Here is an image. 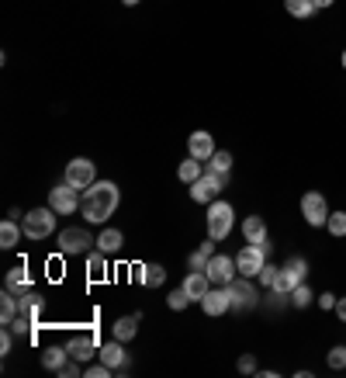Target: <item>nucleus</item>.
<instances>
[{
    "label": "nucleus",
    "instance_id": "obj_1",
    "mask_svg": "<svg viewBox=\"0 0 346 378\" xmlns=\"http://www.w3.org/2000/svg\"><path fill=\"white\" fill-rule=\"evenodd\" d=\"M118 184L114 181H94L90 188L83 191V201H80V216L87 222H107L118 209Z\"/></svg>",
    "mask_w": 346,
    "mask_h": 378
},
{
    "label": "nucleus",
    "instance_id": "obj_2",
    "mask_svg": "<svg viewBox=\"0 0 346 378\" xmlns=\"http://www.w3.org/2000/svg\"><path fill=\"white\" fill-rule=\"evenodd\" d=\"M55 212L53 205L49 209H31L25 219H21V229H25L28 240H45V236H53L55 233Z\"/></svg>",
    "mask_w": 346,
    "mask_h": 378
},
{
    "label": "nucleus",
    "instance_id": "obj_3",
    "mask_svg": "<svg viewBox=\"0 0 346 378\" xmlns=\"http://www.w3.org/2000/svg\"><path fill=\"white\" fill-rule=\"evenodd\" d=\"M232 226H236V209L229 201H218L215 198L212 205H208V236L212 240H225L232 233Z\"/></svg>",
    "mask_w": 346,
    "mask_h": 378
},
{
    "label": "nucleus",
    "instance_id": "obj_4",
    "mask_svg": "<svg viewBox=\"0 0 346 378\" xmlns=\"http://www.w3.org/2000/svg\"><path fill=\"white\" fill-rule=\"evenodd\" d=\"M229 184V174H215V170H205L194 184H190V198L198 201V205H212L215 194Z\"/></svg>",
    "mask_w": 346,
    "mask_h": 378
},
{
    "label": "nucleus",
    "instance_id": "obj_5",
    "mask_svg": "<svg viewBox=\"0 0 346 378\" xmlns=\"http://www.w3.org/2000/svg\"><path fill=\"white\" fill-rule=\"evenodd\" d=\"M266 253H270V246H260V243H246V250L236 253V268H239L242 278H256L266 264Z\"/></svg>",
    "mask_w": 346,
    "mask_h": 378
},
{
    "label": "nucleus",
    "instance_id": "obj_6",
    "mask_svg": "<svg viewBox=\"0 0 346 378\" xmlns=\"http://www.w3.org/2000/svg\"><path fill=\"white\" fill-rule=\"evenodd\" d=\"M301 216H305V222H308L312 229H322V226L329 222V205H325V194H322V191H308V194L301 198Z\"/></svg>",
    "mask_w": 346,
    "mask_h": 378
},
{
    "label": "nucleus",
    "instance_id": "obj_7",
    "mask_svg": "<svg viewBox=\"0 0 346 378\" xmlns=\"http://www.w3.org/2000/svg\"><path fill=\"white\" fill-rule=\"evenodd\" d=\"M94 181H97V167H94V160L77 157V160L66 163V184H73L77 191H87Z\"/></svg>",
    "mask_w": 346,
    "mask_h": 378
},
{
    "label": "nucleus",
    "instance_id": "obj_8",
    "mask_svg": "<svg viewBox=\"0 0 346 378\" xmlns=\"http://www.w3.org/2000/svg\"><path fill=\"white\" fill-rule=\"evenodd\" d=\"M80 201H83V194L73 188V184H66V181L49 191V205H53L59 216H73V212L80 209Z\"/></svg>",
    "mask_w": 346,
    "mask_h": 378
},
{
    "label": "nucleus",
    "instance_id": "obj_9",
    "mask_svg": "<svg viewBox=\"0 0 346 378\" xmlns=\"http://www.w3.org/2000/svg\"><path fill=\"white\" fill-rule=\"evenodd\" d=\"M90 243H97V240H94L83 226H70V229H63V233H59V250H63L66 257H73V253H87Z\"/></svg>",
    "mask_w": 346,
    "mask_h": 378
},
{
    "label": "nucleus",
    "instance_id": "obj_10",
    "mask_svg": "<svg viewBox=\"0 0 346 378\" xmlns=\"http://www.w3.org/2000/svg\"><path fill=\"white\" fill-rule=\"evenodd\" d=\"M225 288H229V302H232L236 313H249V309L256 305V288H253L249 278H236V281H229Z\"/></svg>",
    "mask_w": 346,
    "mask_h": 378
},
{
    "label": "nucleus",
    "instance_id": "obj_11",
    "mask_svg": "<svg viewBox=\"0 0 346 378\" xmlns=\"http://www.w3.org/2000/svg\"><path fill=\"white\" fill-rule=\"evenodd\" d=\"M236 257H225V253H215L212 261H208V268L205 274L212 278V285H229V281H236Z\"/></svg>",
    "mask_w": 346,
    "mask_h": 378
},
{
    "label": "nucleus",
    "instance_id": "obj_12",
    "mask_svg": "<svg viewBox=\"0 0 346 378\" xmlns=\"http://www.w3.org/2000/svg\"><path fill=\"white\" fill-rule=\"evenodd\" d=\"M201 309H205V316H225V313L232 309V302H229V288H225V285L208 288V295L201 298Z\"/></svg>",
    "mask_w": 346,
    "mask_h": 378
},
{
    "label": "nucleus",
    "instance_id": "obj_13",
    "mask_svg": "<svg viewBox=\"0 0 346 378\" xmlns=\"http://www.w3.org/2000/svg\"><path fill=\"white\" fill-rule=\"evenodd\" d=\"M212 153H215V139H212V132L198 129V132L187 139V157H194V160H212Z\"/></svg>",
    "mask_w": 346,
    "mask_h": 378
},
{
    "label": "nucleus",
    "instance_id": "obj_14",
    "mask_svg": "<svg viewBox=\"0 0 346 378\" xmlns=\"http://www.w3.org/2000/svg\"><path fill=\"white\" fill-rule=\"evenodd\" d=\"M66 351H70L73 361H90L101 347H97V337H94V333H80V337H73V340L66 344Z\"/></svg>",
    "mask_w": 346,
    "mask_h": 378
},
{
    "label": "nucleus",
    "instance_id": "obj_15",
    "mask_svg": "<svg viewBox=\"0 0 346 378\" xmlns=\"http://www.w3.org/2000/svg\"><path fill=\"white\" fill-rule=\"evenodd\" d=\"M242 240H246V243L270 246V236H266V222H264V219H260V216L242 219Z\"/></svg>",
    "mask_w": 346,
    "mask_h": 378
},
{
    "label": "nucleus",
    "instance_id": "obj_16",
    "mask_svg": "<svg viewBox=\"0 0 346 378\" xmlns=\"http://www.w3.org/2000/svg\"><path fill=\"white\" fill-rule=\"evenodd\" d=\"M208 288H212V278L205 271H190L184 278V292L190 295V302H201V298L208 295Z\"/></svg>",
    "mask_w": 346,
    "mask_h": 378
},
{
    "label": "nucleus",
    "instance_id": "obj_17",
    "mask_svg": "<svg viewBox=\"0 0 346 378\" xmlns=\"http://www.w3.org/2000/svg\"><path fill=\"white\" fill-rule=\"evenodd\" d=\"M101 361H104L111 372H118V368H129V354H125V344L121 340H111L101 347Z\"/></svg>",
    "mask_w": 346,
    "mask_h": 378
},
{
    "label": "nucleus",
    "instance_id": "obj_18",
    "mask_svg": "<svg viewBox=\"0 0 346 378\" xmlns=\"http://www.w3.org/2000/svg\"><path fill=\"white\" fill-rule=\"evenodd\" d=\"M139 320H142V313H135V316H121V320H114V326H111L114 340H121V344H129V340H135V333H139Z\"/></svg>",
    "mask_w": 346,
    "mask_h": 378
},
{
    "label": "nucleus",
    "instance_id": "obj_19",
    "mask_svg": "<svg viewBox=\"0 0 346 378\" xmlns=\"http://www.w3.org/2000/svg\"><path fill=\"white\" fill-rule=\"evenodd\" d=\"M135 274H139V281H142L146 288H160L163 281H166V268H163V264H139Z\"/></svg>",
    "mask_w": 346,
    "mask_h": 378
},
{
    "label": "nucleus",
    "instance_id": "obj_20",
    "mask_svg": "<svg viewBox=\"0 0 346 378\" xmlns=\"http://www.w3.org/2000/svg\"><path fill=\"white\" fill-rule=\"evenodd\" d=\"M4 288H11V292H14L18 298L25 295V292H31V274H28L25 264H21V268H14L11 274H7V285H4Z\"/></svg>",
    "mask_w": 346,
    "mask_h": 378
},
{
    "label": "nucleus",
    "instance_id": "obj_21",
    "mask_svg": "<svg viewBox=\"0 0 346 378\" xmlns=\"http://www.w3.org/2000/svg\"><path fill=\"white\" fill-rule=\"evenodd\" d=\"M21 313V302H18V295L11 292V288H4L0 292V320H4V326H11V320Z\"/></svg>",
    "mask_w": 346,
    "mask_h": 378
},
{
    "label": "nucleus",
    "instance_id": "obj_22",
    "mask_svg": "<svg viewBox=\"0 0 346 378\" xmlns=\"http://www.w3.org/2000/svg\"><path fill=\"white\" fill-rule=\"evenodd\" d=\"M121 243H125L121 229H101V233H97V250H104V253H114V250H121Z\"/></svg>",
    "mask_w": 346,
    "mask_h": 378
},
{
    "label": "nucleus",
    "instance_id": "obj_23",
    "mask_svg": "<svg viewBox=\"0 0 346 378\" xmlns=\"http://www.w3.org/2000/svg\"><path fill=\"white\" fill-rule=\"evenodd\" d=\"M21 226L18 222H0V250H14L18 246V240H21Z\"/></svg>",
    "mask_w": 346,
    "mask_h": 378
},
{
    "label": "nucleus",
    "instance_id": "obj_24",
    "mask_svg": "<svg viewBox=\"0 0 346 378\" xmlns=\"http://www.w3.org/2000/svg\"><path fill=\"white\" fill-rule=\"evenodd\" d=\"M284 11L298 18V21H305V18H312L319 7H315V0H284Z\"/></svg>",
    "mask_w": 346,
    "mask_h": 378
},
{
    "label": "nucleus",
    "instance_id": "obj_25",
    "mask_svg": "<svg viewBox=\"0 0 346 378\" xmlns=\"http://www.w3.org/2000/svg\"><path fill=\"white\" fill-rule=\"evenodd\" d=\"M201 174H205V167H201V160H194V157H187V160L177 167V177H180L184 184H194Z\"/></svg>",
    "mask_w": 346,
    "mask_h": 378
},
{
    "label": "nucleus",
    "instance_id": "obj_26",
    "mask_svg": "<svg viewBox=\"0 0 346 378\" xmlns=\"http://www.w3.org/2000/svg\"><path fill=\"white\" fill-rule=\"evenodd\" d=\"M18 302H21V313H25V316H31V320L38 323V316H42V305H45V302H42V295H38V292H25V295L18 298Z\"/></svg>",
    "mask_w": 346,
    "mask_h": 378
},
{
    "label": "nucleus",
    "instance_id": "obj_27",
    "mask_svg": "<svg viewBox=\"0 0 346 378\" xmlns=\"http://www.w3.org/2000/svg\"><path fill=\"white\" fill-rule=\"evenodd\" d=\"M284 274H288V278H294V281H298V285H301V281H305V278H308V261H305V257H288V261H284Z\"/></svg>",
    "mask_w": 346,
    "mask_h": 378
},
{
    "label": "nucleus",
    "instance_id": "obj_28",
    "mask_svg": "<svg viewBox=\"0 0 346 378\" xmlns=\"http://www.w3.org/2000/svg\"><path fill=\"white\" fill-rule=\"evenodd\" d=\"M66 361H70V351H66V347H49V351L42 354V364H45L49 372H59Z\"/></svg>",
    "mask_w": 346,
    "mask_h": 378
},
{
    "label": "nucleus",
    "instance_id": "obj_29",
    "mask_svg": "<svg viewBox=\"0 0 346 378\" xmlns=\"http://www.w3.org/2000/svg\"><path fill=\"white\" fill-rule=\"evenodd\" d=\"M208 170H215V174H229V170H232V153H229V149H215L212 160H208Z\"/></svg>",
    "mask_w": 346,
    "mask_h": 378
},
{
    "label": "nucleus",
    "instance_id": "obj_30",
    "mask_svg": "<svg viewBox=\"0 0 346 378\" xmlns=\"http://www.w3.org/2000/svg\"><path fill=\"white\" fill-rule=\"evenodd\" d=\"M315 302V292L301 281V285H294V292H291V305L294 309H305V305H312Z\"/></svg>",
    "mask_w": 346,
    "mask_h": 378
},
{
    "label": "nucleus",
    "instance_id": "obj_31",
    "mask_svg": "<svg viewBox=\"0 0 346 378\" xmlns=\"http://www.w3.org/2000/svg\"><path fill=\"white\" fill-rule=\"evenodd\" d=\"M87 274L90 278H104L107 274V253L101 250V253H90V261H87Z\"/></svg>",
    "mask_w": 346,
    "mask_h": 378
},
{
    "label": "nucleus",
    "instance_id": "obj_32",
    "mask_svg": "<svg viewBox=\"0 0 346 378\" xmlns=\"http://www.w3.org/2000/svg\"><path fill=\"white\" fill-rule=\"evenodd\" d=\"M325 229H329L336 240H343V236H346V212H329V222H325Z\"/></svg>",
    "mask_w": 346,
    "mask_h": 378
},
{
    "label": "nucleus",
    "instance_id": "obj_33",
    "mask_svg": "<svg viewBox=\"0 0 346 378\" xmlns=\"http://www.w3.org/2000/svg\"><path fill=\"white\" fill-rule=\"evenodd\" d=\"M187 302H190V295L184 292V285H180V288H173V292H170V298H166V305H170L173 313H184Z\"/></svg>",
    "mask_w": 346,
    "mask_h": 378
},
{
    "label": "nucleus",
    "instance_id": "obj_34",
    "mask_svg": "<svg viewBox=\"0 0 346 378\" xmlns=\"http://www.w3.org/2000/svg\"><path fill=\"white\" fill-rule=\"evenodd\" d=\"M212 257H215V253H208V250H201V246H198V250L190 253V261H187V271H205Z\"/></svg>",
    "mask_w": 346,
    "mask_h": 378
},
{
    "label": "nucleus",
    "instance_id": "obj_35",
    "mask_svg": "<svg viewBox=\"0 0 346 378\" xmlns=\"http://www.w3.org/2000/svg\"><path fill=\"white\" fill-rule=\"evenodd\" d=\"M325 361H329V368H333V372H343V368H346V347H343V344H336V347L329 351Z\"/></svg>",
    "mask_w": 346,
    "mask_h": 378
},
{
    "label": "nucleus",
    "instance_id": "obj_36",
    "mask_svg": "<svg viewBox=\"0 0 346 378\" xmlns=\"http://www.w3.org/2000/svg\"><path fill=\"white\" fill-rule=\"evenodd\" d=\"M277 274H281V268H274V264H264V271H260L256 278H260V285H264V288H274Z\"/></svg>",
    "mask_w": 346,
    "mask_h": 378
},
{
    "label": "nucleus",
    "instance_id": "obj_37",
    "mask_svg": "<svg viewBox=\"0 0 346 378\" xmlns=\"http://www.w3.org/2000/svg\"><path fill=\"white\" fill-rule=\"evenodd\" d=\"M239 372H242V375H256V372H260L253 354H242V357H239Z\"/></svg>",
    "mask_w": 346,
    "mask_h": 378
},
{
    "label": "nucleus",
    "instance_id": "obj_38",
    "mask_svg": "<svg viewBox=\"0 0 346 378\" xmlns=\"http://www.w3.org/2000/svg\"><path fill=\"white\" fill-rule=\"evenodd\" d=\"M11 344H14V330H11V326H7V330H4V333H0V354H4V357H7V354H11Z\"/></svg>",
    "mask_w": 346,
    "mask_h": 378
},
{
    "label": "nucleus",
    "instance_id": "obj_39",
    "mask_svg": "<svg viewBox=\"0 0 346 378\" xmlns=\"http://www.w3.org/2000/svg\"><path fill=\"white\" fill-rule=\"evenodd\" d=\"M55 375H59V378H77V375H83V372H80V364H73V361H66V364H63V368H59Z\"/></svg>",
    "mask_w": 346,
    "mask_h": 378
},
{
    "label": "nucleus",
    "instance_id": "obj_40",
    "mask_svg": "<svg viewBox=\"0 0 346 378\" xmlns=\"http://www.w3.org/2000/svg\"><path fill=\"white\" fill-rule=\"evenodd\" d=\"M107 372H111L107 364H94V368H87L83 375H87V378H107Z\"/></svg>",
    "mask_w": 346,
    "mask_h": 378
},
{
    "label": "nucleus",
    "instance_id": "obj_41",
    "mask_svg": "<svg viewBox=\"0 0 346 378\" xmlns=\"http://www.w3.org/2000/svg\"><path fill=\"white\" fill-rule=\"evenodd\" d=\"M319 305H322V309H336V295H333V292H322Z\"/></svg>",
    "mask_w": 346,
    "mask_h": 378
},
{
    "label": "nucleus",
    "instance_id": "obj_42",
    "mask_svg": "<svg viewBox=\"0 0 346 378\" xmlns=\"http://www.w3.org/2000/svg\"><path fill=\"white\" fill-rule=\"evenodd\" d=\"M336 316H340V323H346V298H336Z\"/></svg>",
    "mask_w": 346,
    "mask_h": 378
},
{
    "label": "nucleus",
    "instance_id": "obj_43",
    "mask_svg": "<svg viewBox=\"0 0 346 378\" xmlns=\"http://www.w3.org/2000/svg\"><path fill=\"white\" fill-rule=\"evenodd\" d=\"M336 0H315V7H333Z\"/></svg>",
    "mask_w": 346,
    "mask_h": 378
},
{
    "label": "nucleus",
    "instance_id": "obj_44",
    "mask_svg": "<svg viewBox=\"0 0 346 378\" xmlns=\"http://www.w3.org/2000/svg\"><path fill=\"white\" fill-rule=\"evenodd\" d=\"M121 4H129V7H135V4H139V0H121Z\"/></svg>",
    "mask_w": 346,
    "mask_h": 378
},
{
    "label": "nucleus",
    "instance_id": "obj_45",
    "mask_svg": "<svg viewBox=\"0 0 346 378\" xmlns=\"http://www.w3.org/2000/svg\"><path fill=\"white\" fill-rule=\"evenodd\" d=\"M343 66H346V49H343Z\"/></svg>",
    "mask_w": 346,
    "mask_h": 378
}]
</instances>
